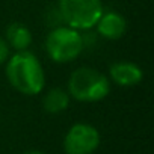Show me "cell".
<instances>
[{"label": "cell", "instance_id": "obj_1", "mask_svg": "<svg viewBox=\"0 0 154 154\" xmlns=\"http://www.w3.org/2000/svg\"><path fill=\"white\" fill-rule=\"evenodd\" d=\"M6 75L9 83L26 95H36L42 91L45 83V75L42 65L32 53L17 51L8 65H6Z\"/></svg>", "mask_w": 154, "mask_h": 154}, {"label": "cell", "instance_id": "obj_9", "mask_svg": "<svg viewBox=\"0 0 154 154\" xmlns=\"http://www.w3.org/2000/svg\"><path fill=\"white\" fill-rule=\"evenodd\" d=\"M42 104H44L45 112H48V113H60V112H63L68 107L69 95L63 89L54 88V89L47 92V95L44 97Z\"/></svg>", "mask_w": 154, "mask_h": 154}, {"label": "cell", "instance_id": "obj_3", "mask_svg": "<svg viewBox=\"0 0 154 154\" xmlns=\"http://www.w3.org/2000/svg\"><path fill=\"white\" fill-rule=\"evenodd\" d=\"M62 21L75 30H86L97 24L103 14L101 0H57Z\"/></svg>", "mask_w": 154, "mask_h": 154}, {"label": "cell", "instance_id": "obj_2", "mask_svg": "<svg viewBox=\"0 0 154 154\" xmlns=\"http://www.w3.org/2000/svg\"><path fill=\"white\" fill-rule=\"evenodd\" d=\"M68 89L71 97L79 101L92 103L103 100L110 89L109 80L100 71L88 66L77 68L68 80Z\"/></svg>", "mask_w": 154, "mask_h": 154}, {"label": "cell", "instance_id": "obj_6", "mask_svg": "<svg viewBox=\"0 0 154 154\" xmlns=\"http://www.w3.org/2000/svg\"><path fill=\"white\" fill-rule=\"evenodd\" d=\"M110 77L119 86H134L142 80V69L133 62H116L110 66Z\"/></svg>", "mask_w": 154, "mask_h": 154}, {"label": "cell", "instance_id": "obj_8", "mask_svg": "<svg viewBox=\"0 0 154 154\" xmlns=\"http://www.w3.org/2000/svg\"><path fill=\"white\" fill-rule=\"evenodd\" d=\"M6 39L8 45H11L17 51H26L32 44V33L24 24L12 23L6 29Z\"/></svg>", "mask_w": 154, "mask_h": 154}, {"label": "cell", "instance_id": "obj_5", "mask_svg": "<svg viewBox=\"0 0 154 154\" xmlns=\"http://www.w3.org/2000/svg\"><path fill=\"white\" fill-rule=\"evenodd\" d=\"M100 143V134L95 127L79 122L74 124L65 139H63V149L66 154H92Z\"/></svg>", "mask_w": 154, "mask_h": 154}, {"label": "cell", "instance_id": "obj_10", "mask_svg": "<svg viewBox=\"0 0 154 154\" xmlns=\"http://www.w3.org/2000/svg\"><path fill=\"white\" fill-rule=\"evenodd\" d=\"M9 57V45L5 39L0 38V63H3Z\"/></svg>", "mask_w": 154, "mask_h": 154}, {"label": "cell", "instance_id": "obj_7", "mask_svg": "<svg viewBox=\"0 0 154 154\" xmlns=\"http://www.w3.org/2000/svg\"><path fill=\"white\" fill-rule=\"evenodd\" d=\"M98 33L107 39H119L127 29V23L124 17L118 12H106L97 21Z\"/></svg>", "mask_w": 154, "mask_h": 154}, {"label": "cell", "instance_id": "obj_4", "mask_svg": "<svg viewBox=\"0 0 154 154\" xmlns=\"http://www.w3.org/2000/svg\"><path fill=\"white\" fill-rule=\"evenodd\" d=\"M45 48L54 62H69L82 53L83 38L75 29L59 26L48 33L45 39Z\"/></svg>", "mask_w": 154, "mask_h": 154}, {"label": "cell", "instance_id": "obj_11", "mask_svg": "<svg viewBox=\"0 0 154 154\" xmlns=\"http://www.w3.org/2000/svg\"><path fill=\"white\" fill-rule=\"evenodd\" d=\"M24 154H45V152H41V151H27Z\"/></svg>", "mask_w": 154, "mask_h": 154}]
</instances>
